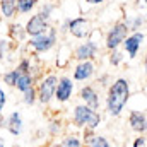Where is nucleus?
I'll list each match as a JSON object with an SVG mask.
<instances>
[{"mask_svg": "<svg viewBox=\"0 0 147 147\" xmlns=\"http://www.w3.org/2000/svg\"><path fill=\"white\" fill-rule=\"evenodd\" d=\"M128 101H130V82L125 77L115 79L106 92V101H105L106 113L111 118H118L123 113L125 106L128 105Z\"/></svg>", "mask_w": 147, "mask_h": 147, "instance_id": "1", "label": "nucleus"}, {"mask_svg": "<svg viewBox=\"0 0 147 147\" xmlns=\"http://www.w3.org/2000/svg\"><path fill=\"white\" fill-rule=\"evenodd\" d=\"M70 120H72V125L75 128H80V130L87 128V130H94V132H96V130L101 127V123H103V116H101L99 111L91 110V108H87V106L82 105V103L74 106Z\"/></svg>", "mask_w": 147, "mask_h": 147, "instance_id": "2", "label": "nucleus"}, {"mask_svg": "<svg viewBox=\"0 0 147 147\" xmlns=\"http://www.w3.org/2000/svg\"><path fill=\"white\" fill-rule=\"evenodd\" d=\"M57 82H58V75H55V74H48V75H43L39 79L38 86H34L36 87V94H38V103L46 106V105H50L53 101Z\"/></svg>", "mask_w": 147, "mask_h": 147, "instance_id": "3", "label": "nucleus"}, {"mask_svg": "<svg viewBox=\"0 0 147 147\" xmlns=\"http://www.w3.org/2000/svg\"><path fill=\"white\" fill-rule=\"evenodd\" d=\"M57 39H58L57 29L48 28L46 33H43V34H39V36H34V38L29 39V48H31L34 53H46V51H50V50L57 45Z\"/></svg>", "mask_w": 147, "mask_h": 147, "instance_id": "4", "label": "nucleus"}, {"mask_svg": "<svg viewBox=\"0 0 147 147\" xmlns=\"http://www.w3.org/2000/svg\"><path fill=\"white\" fill-rule=\"evenodd\" d=\"M127 36H128V26H127V22L120 21V22L113 24V28L108 31V34H106V41H105V46H106L110 51L118 50V48L121 46L123 39H125Z\"/></svg>", "mask_w": 147, "mask_h": 147, "instance_id": "5", "label": "nucleus"}, {"mask_svg": "<svg viewBox=\"0 0 147 147\" xmlns=\"http://www.w3.org/2000/svg\"><path fill=\"white\" fill-rule=\"evenodd\" d=\"M74 91H75V82L69 75H60L58 77V82H57V89H55V96L53 99L58 103V105H65L72 99Z\"/></svg>", "mask_w": 147, "mask_h": 147, "instance_id": "6", "label": "nucleus"}, {"mask_svg": "<svg viewBox=\"0 0 147 147\" xmlns=\"http://www.w3.org/2000/svg\"><path fill=\"white\" fill-rule=\"evenodd\" d=\"M99 53V46L94 39H86V43L79 45L74 50V60L77 62H92Z\"/></svg>", "mask_w": 147, "mask_h": 147, "instance_id": "7", "label": "nucleus"}, {"mask_svg": "<svg viewBox=\"0 0 147 147\" xmlns=\"http://www.w3.org/2000/svg\"><path fill=\"white\" fill-rule=\"evenodd\" d=\"M79 98L82 101V105H86L87 108L94 111H99L101 108V99H99V92L94 86L91 84H84L80 89H79Z\"/></svg>", "mask_w": 147, "mask_h": 147, "instance_id": "8", "label": "nucleus"}, {"mask_svg": "<svg viewBox=\"0 0 147 147\" xmlns=\"http://www.w3.org/2000/svg\"><path fill=\"white\" fill-rule=\"evenodd\" d=\"M0 128H5L10 135L17 137L24 130V120L21 111H12L7 118H0Z\"/></svg>", "mask_w": 147, "mask_h": 147, "instance_id": "9", "label": "nucleus"}, {"mask_svg": "<svg viewBox=\"0 0 147 147\" xmlns=\"http://www.w3.org/2000/svg\"><path fill=\"white\" fill-rule=\"evenodd\" d=\"M144 39H146V34H144L142 31L132 33V34H128V36L123 39L121 46H123L125 53L128 55V58H135V57L139 55V51H140V46H142Z\"/></svg>", "mask_w": 147, "mask_h": 147, "instance_id": "10", "label": "nucleus"}, {"mask_svg": "<svg viewBox=\"0 0 147 147\" xmlns=\"http://www.w3.org/2000/svg\"><path fill=\"white\" fill-rule=\"evenodd\" d=\"M67 31L74 38H79V39L89 38V34H91V22L87 19H84V17L70 19V21H67Z\"/></svg>", "mask_w": 147, "mask_h": 147, "instance_id": "11", "label": "nucleus"}, {"mask_svg": "<svg viewBox=\"0 0 147 147\" xmlns=\"http://www.w3.org/2000/svg\"><path fill=\"white\" fill-rule=\"evenodd\" d=\"M96 74V65L94 62H77V65L72 70V79L74 82H87L94 77Z\"/></svg>", "mask_w": 147, "mask_h": 147, "instance_id": "12", "label": "nucleus"}, {"mask_svg": "<svg viewBox=\"0 0 147 147\" xmlns=\"http://www.w3.org/2000/svg\"><path fill=\"white\" fill-rule=\"evenodd\" d=\"M128 127L137 135H146L147 130V115L142 110H130L128 113Z\"/></svg>", "mask_w": 147, "mask_h": 147, "instance_id": "13", "label": "nucleus"}, {"mask_svg": "<svg viewBox=\"0 0 147 147\" xmlns=\"http://www.w3.org/2000/svg\"><path fill=\"white\" fill-rule=\"evenodd\" d=\"M48 22L45 21V19H41L39 16H33L28 22H26V26H24V31H26V36L29 38H34V36H39V34H43V33H46L48 31Z\"/></svg>", "mask_w": 147, "mask_h": 147, "instance_id": "14", "label": "nucleus"}, {"mask_svg": "<svg viewBox=\"0 0 147 147\" xmlns=\"http://www.w3.org/2000/svg\"><path fill=\"white\" fill-rule=\"evenodd\" d=\"M36 86V77L33 74H19L17 80H16V89L19 92H26L28 89Z\"/></svg>", "mask_w": 147, "mask_h": 147, "instance_id": "15", "label": "nucleus"}, {"mask_svg": "<svg viewBox=\"0 0 147 147\" xmlns=\"http://www.w3.org/2000/svg\"><path fill=\"white\" fill-rule=\"evenodd\" d=\"M0 14L5 19L16 16V0H0Z\"/></svg>", "mask_w": 147, "mask_h": 147, "instance_id": "16", "label": "nucleus"}, {"mask_svg": "<svg viewBox=\"0 0 147 147\" xmlns=\"http://www.w3.org/2000/svg\"><path fill=\"white\" fill-rule=\"evenodd\" d=\"M58 144L60 147H82V140H80V135L77 134H65Z\"/></svg>", "mask_w": 147, "mask_h": 147, "instance_id": "17", "label": "nucleus"}, {"mask_svg": "<svg viewBox=\"0 0 147 147\" xmlns=\"http://www.w3.org/2000/svg\"><path fill=\"white\" fill-rule=\"evenodd\" d=\"M38 0H16V12L19 14H28L36 7Z\"/></svg>", "mask_w": 147, "mask_h": 147, "instance_id": "18", "label": "nucleus"}, {"mask_svg": "<svg viewBox=\"0 0 147 147\" xmlns=\"http://www.w3.org/2000/svg\"><path fill=\"white\" fill-rule=\"evenodd\" d=\"M9 36L10 39H14V41H22L24 38H26V31H24V26H21V24H10L9 26Z\"/></svg>", "mask_w": 147, "mask_h": 147, "instance_id": "19", "label": "nucleus"}, {"mask_svg": "<svg viewBox=\"0 0 147 147\" xmlns=\"http://www.w3.org/2000/svg\"><path fill=\"white\" fill-rule=\"evenodd\" d=\"M22 103L26 106H34L38 103V94H36V87L28 89L26 92H22Z\"/></svg>", "mask_w": 147, "mask_h": 147, "instance_id": "20", "label": "nucleus"}, {"mask_svg": "<svg viewBox=\"0 0 147 147\" xmlns=\"http://www.w3.org/2000/svg\"><path fill=\"white\" fill-rule=\"evenodd\" d=\"M62 130H63V125H62L60 118H55L50 121V125H48V135L50 137H58L62 134Z\"/></svg>", "mask_w": 147, "mask_h": 147, "instance_id": "21", "label": "nucleus"}, {"mask_svg": "<svg viewBox=\"0 0 147 147\" xmlns=\"http://www.w3.org/2000/svg\"><path fill=\"white\" fill-rule=\"evenodd\" d=\"M17 70L14 69V70H7V72L2 75V80H3V84L5 86H9V87H16V80H17Z\"/></svg>", "mask_w": 147, "mask_h": 147, "instance_id": "22", "label": "nucleus"}, {"mask_svg": "<svg viewBox=\"0 0 147 147\" xmlns=\"http://www.w3.org/2000/svg\"><path fill=\"white\" fill-rule=\"evenodd\" d=\"M17 74H33V65H31V60L29 58H22L17 67H16Z\"/></svg>", "mask_w": 147, "mask_h": 147, "instance_id": "23", "label": "nucleus"}, {"mask_svg": "<svg viewBox=\"0 0 147 147\" xmlns=\"http://www.w3.org/2000/svg\"><path fill=\"white\" fill-rule=\"evenodd\" d=\"M94 137H96V132H94V130H87V128H84V130H82V135H80L82 147H89V144L94 140Z\"/></svg>", "mask_w": 147, "mask_h": 147, "instance_id": "24", "label": "nucleus"}, {"mask_svg": "<svg viewBox=\"0 0 147 147\" xmlns=\"http://www.w3.org/2000/svg\"><path fill=\"white\" fill-rule=\"evenodd\" d=\"M89 147H111V142L105 135H96L94 140L89 144Z\"/></svg>", "mask_w": 147, "mask_h": 147, "instance_id": "25", "label": "nucleus"}, {"mask_svg": "<svg viewBox=\"0 0 147 147\" xmlns=\"http://www.w3.org/2000/svg\"><path fill=\"white\" fill-rule=\"evenodd\" d=\"M123 62V51H120V50H113L110 53V63L113 67H118L120 63Z\"/></svg>", "mask_w": 147, "mask_h": 147, "instance_id": "26", "label": "nucleus"}, {"mask_svg": "<svg viewBox=\"0 0 147 147\" xmlns=\"http://www.w3.org/2000/svg\"><path fill=\"white\" fill-rule=\"evenodd\" d=\"M127 26H128V31L137 33V31L144 26V17H142V16H137V17L134 19V22H132V24H127Z\"/></svg>", "mask_w": 147, "mask_h": 147, "instance_id": "27", "label": "nucleus"}, {"mask_svg": "<svg viewBox=\"0 0 147 147\" xmlns=\"http://www.w3.org/2000/svg\"><path fill=\"white\" fill-rule=\"evenodd\" d=\"M51 10H53V5H51V3H46V5H43V7H41V10H39V14H38V16H39L41 19H45V21L48 22V19H50V14H51Z\"/></svg>", "mask_w": 147, "mask_h": 147, "instance_id": "28", "label": "nucleus"}, {"mask_svg": "<svg viewBox=\"0 0 147 147\" xmlns=\"http://www.w3.org/2000/svg\"><path fill=\"white\" fill-rule=\"evenodd\" d=\"M132 147H147V137L146 135H137L132 142Z\"/></svg>", "mask_w": 147, "mask_h": 147, "instance_id": "29", "label": "nucleus"}, {"mask_svg": "<svg viewBox=\"0 0 147 147\" xmlns=\"http://www.w3.org/2000/svg\"><path fill=\"white\" fill-rule=\"evenodd\" d=\"M5 105H7V92H5L3 87L0 86V115H2V111L5 108Z\"/></svg>", "mask_w": 147, "mask_h": 147, "instance_id": "30", "label": "nucleus"}, {"mask_svg": "<svg viewBox=\"0 0 147 147\" xmlns=\"http://www.w3.org/2000/svg\"><path fill=\"white\" fill-rule=\"evenodd\" d=\"M7 50H9V41L7 39H0V60L5 57Z\"/></svg>", "mask_w": 147, "mask_h": 147, "instance_id": "31", "label": "nucleus"}, {"mask_svg": "<svg viewBox=\"0 0 147 147\" xmlns=\"http://www.w3.org/2000/svg\"><path fill=\"white\" fill-rule=\"evenodd\" d=\"M98 82H99V84H101L103 87H106V86H108V75H103V77H101V79H99Z\"/></svg>", "mask_w": 147, "mask_h": 147, "instance_id": "32", "label": "nucleus"}, {"mask_svg": "<svg viewBox=\"0 0 147 147\" xmlns=\"http://www.w3.org/2000/svg\"><path fill=\"white\" fill-rule=\"evenodd\" d=\"M87 3H91V5H98V3H103L105 0H86Z\"/></svg>", "mask_w": 147, "mask_h": 147, "instance_id": "33", "label": "nucleus"}, {"mask_svg": "<svg viewBox=\"0 0 147 147\" xmlns=\"http://www.w3.org/2000/svg\"><path fill=\"white\" fill-rule=\"evenodd\" d=\"M48 147H60V144H58L57 140H53V142H51V144H50Z\"/></svg>", "mask_w": 147, "mask_h": 147, "instance_id": "34", "label": "nucleus"}, {"mask_svg": "<svg viewBox=\"0 0 147 147\" xmlns=\"http://www.w3.org/2000/svg\"><path fill=\"white\" fill-rule=\"evenodd\" d=\"M0 147H5V140L3 139H0Z\"/></svg>", "mask_w": 147, "mask_h": 147, "instance_id": "35", "label": "nucleus"}, {"mask_svg": "<svg viewBox=\"0 0 147 147\" xmlns=\"http://www.w3.org/2000/svg\"><path fill=\"white\" fill-rule=\"evenodd\" d=\"M10 147H21V146H10Z\"/></svg>", "mask_w": 147, "mask_h": 147, "instance_id": "36", "label": "nucleus"}, {"mask_svg": "<svg viewBox=\"0 0 147 147\" xmlns=\"http://www.w3.org/2000/svg\"><path fill=\"white\" fill-rule=\"evenodd\" d=\"M140 2H146V0H140Z\"/></svg>", "mask_w": 147, "mask_h": 147, "instance_id": "37", "label": "nucleus"}]
</instances>
